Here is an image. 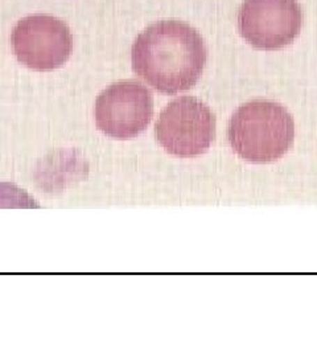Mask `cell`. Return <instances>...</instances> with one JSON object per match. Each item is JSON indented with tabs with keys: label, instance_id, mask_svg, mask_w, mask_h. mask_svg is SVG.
<instances>
[{
	"label": "cell",
	"instance_id": "obj_1",
	"mask_svg": "<svg viewBox=\"0 0 317 357\" xmlns=\"http://www.w3.org/2000/svg\"><path fill=\"white\" fill-rule=\"evenodd\" d=\"M206 59L208 50L201 35L178 20L148 26L131 51L134 72L164 94L192 89L203 75Z\"/></svg>",
	"mask_w": 317,
	"mask_h": 357
},
{
	"label": "cell",
	"instance_id": "obj_4",
	"mask_svg": "<svg viewBox=\"0 0 317 357\" xmlns=\"http://www.w3.org/2000/svg\"><path fill=\"white\" fill-rule=\"evenodd\" d=\"M19 63L38 72L63 66L73 52V35L63 20L51 15H32L17 22L11 33Z\"/></svg>",
	"mask_w": 317,
	"mask_h": 357
},
{
	"label": "cell",
	"instance_id": "obj_3",
	"mask_svg": "<svg viewBox=\"0 0 317 357\" xmlns=\"http://www.w3.org/2000/svg\"><path fill=\"white\" fill-rule=\"evenodd\" d=\"M155 134L167 153L194 158L206 153L215 141L216 116L200 100L180 97L160 113Z\"/></svg>",
	"mask_w": 317,
	"mask_h": 357
},
{
	"label": "cell",
	"instance_id": "obj_6",
	"mask_svg": "<svg viewBox=\"0 0 317 357\" xmlns=\"http://www.w3.org/2000/svg\"><path fill=\"white\" fill-rule=\"evenodd\" d=\"M303 19L297 0H245L238 26L242 38L254 48L278 51L299 36Z\"/></svg>",
	"mask_w": 317,
	"mask_h": 357
},
{
	"label": "cell",
	"instance_id": "obj_5",
	"mask_svg": "<svg viewBox=\"0 0 317 357\" xmlns=\"http://www.w3.org/2000/svg\"><path fill=\"white\" fill-rule=\"evenodd\" d=\"M95 125L110 138L127 141L141 134L151 123V91L134 79L115 82L98 96L94 107Z\"/></svg>",
	"mask_w": 317,
	"mask_h": 357
},
{
	"label": "cell",
	"instance_id": "obj_2",
	"mask_svg": "<svg viewBox=\"0 0 317 357\" xmlns=\"http://www.w3.org/2000/svg\"><path fill=\"white\" fill-rule=\"evenodd\" d=\"M229 142L242 159L252 163H270L291 149L295 123L279 103L255 100L245 103L233 114Z\"/></svg>",
	"mask_w": 317,
	"mask_h": 357
}]
</instances>
